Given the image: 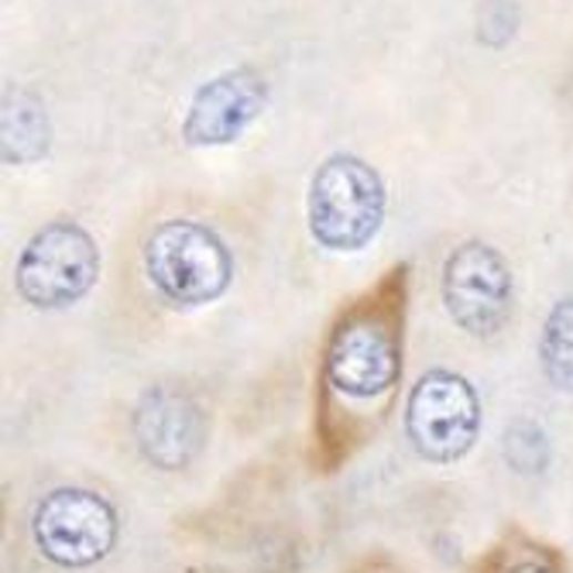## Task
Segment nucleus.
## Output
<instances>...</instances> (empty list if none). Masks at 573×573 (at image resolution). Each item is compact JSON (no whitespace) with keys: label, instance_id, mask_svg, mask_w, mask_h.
Returning <instances> with one entry per match:
<instances>
[{"label":"nucleus","instance_id":"423d86ee","mask_svg":"<svg viewBox=\"0 0 573 573\" xmlns=\"http://www.w3.org/2000/svg\"><path fill=\"white\" fill-rule=\"evenodd\" d=\"M443 303L471 337H494L512 313V272L484 241L460 244L443 265Z\"/></svg>","mask_w":573,"mask_h":573},{"label":"nucleus","instance_id":"39448f33","mask_svg":"<svg viewBox=\"0 0 573 573\" xmlns=\"http://www.w3.org/2000/svg\"><path fill=\"white\" fill-rule=\"evenodd\" d=\"M406 429L419 457L453 463L468 453L481 429V402L468 378L453 371H429L409 396Z\"/></svg>","mask_w":573,"mask_h":573},{"label":"nucleus","instance_id":"20e7f679","mask_svg":"<svg viewBox=\"0 0 573 573\" xmlns=\"http://www.w3.org/2000/svg\"><path fill=\"white\" fill-rule=\"evenodd\" d=\"M31 540L45 560L83 570L100 563L117 543V512L86 488L49 491L31 512Z\"/></svg>","mask_w":573,"mask_h":573},{"label":"nucleus","instance_id":"9d476101","mask_svg":"<svg viewBox=\"0 0 573 573\" xmlns=\"http://www.w3.org/2000/svg\"><path fill=\"white\" fill-rule=\"evenodd\" d=\"M52 127L42 100L28 90L4 93V162L31 165L49 152Z\"/></svg>","mask_w":573,"mask_h":573},{"label":"nucleus","instance_id":"ddd939ff","mask_svg":"<svg viewBox=\"0 0 573 573\" xmlns=\"http://www.w3.org/2000/svg\"><path fill=\"white\" fill-rule=\"evenodd\" d=\"M501 573H560V566L546 553H525V556H515Z\"/></svg>","mask_w":573,"mask_h":573},{"label":"nucleus","instance_id":"0eeeda50","mask_svg":"<svg viewBox=\"0 0 573 573\" xmlns=\"http://www.w3.org/2000/svg\"><path fill=\"white\" fill-rule=\"evenodd\" d=\"M402 375L399 337L381 316L357 313L334 330L327 347V378L350 399H375Z\"/></svg>","mask_w":573,"mask_h":573},{"label":"nucleus","instance_id":"6e6552de","mask_svg":"<svg viewBox=\"0 0 573 573\" xmlns=\"http://www.w3.org/2000/svg\"><path fill=\"white\" fill-rule=\"evenodd\" d=\"M134 443L152 468L183 471L206 447V412L186 388L155 385L145 391L131 419Z\"/></svg>","mask_w":573,"mask_h":573},{"label":"nucleus","instance_id":"f03ea898","mask_svg":"<svg viewBox=\"0 0 573 573\" xmlns=\"http://www.w3.org/2000/svg\"><path fill=\"white\" fill-rule=\"evenodd\" d=\"M385 221L381 175L354 155H334L309 186V231L330 250L365 247Z\"/></svg>","mask_w":573,"mask_h":573},{"label":"nucleus","instance_id":"7ed1b4c3","mask_svg":"<svg viewBox=\"0 0 573 573\" xmlns=\"http://www.w3.org/2000/svg\"><path fill=\"white\" fill-rule=\"evenodd\" d=\"M100 275V250L73 221H52L28 241L18 262V293L34 309L80 303Z\"/></svg>","mask_w":573,"mask_h":573},{"label":"nucleus","instance_id":"f8f14e48","mask_svg":"<svg viewBox=\"0 0 573 573\" xmlns=\"http://www.w3.org/2000/svg\"><path fill=\"white\" fill-rule=\"evenodd\" d=\"M501 453H505V463L515 474H543L550 468V440L543 433V426H535L529 419H519L505 429Z\"/></svg>","mask_w":573,"mask_h":573},{"label":"nucleus","instance_id":"9b49d317","mask_svg":"<svg viewBox=\"0 0 573 573\" xmlns=\"http://www.w3.org/2000/svg\"><path fill=\"white\" fill-rule=\"evenodd\" d=\"M540 361L550 385L573 396V299H560L550 309L540 340Z\"/></svg>","mask_w":573,"mask_h":573},{"label":"nucleus","instance_id":"f257e3e1","mask_svg":"<svg viewBox=\"0 0 573 573\" xmlns=\"http://www.w3.org/2000/svg\"><path fill=\"white\" fill-rule=\"evenodd\" d=\"M145 272L162 299L175 306H206L227 293L234 262L227 244L206 224L165 221L145 244Z\"/></svg>","mask_w":573,"mask_h":573},{"label":"nucleus","instance_id":"1a4fd4ad","mask_svg":"<svg viewBox=\"0 0 573 573\" xmlns=\"http://www.w3.org/2000/svg\"><path fill=\"white\" fill-rule=\"evenodd\" d=\"M268 106V83L255 69H231L196 90L183 124V141L193 149L231 145Z\"/></svg>","mask_w":573,"mask_h":573}]
</instances>
